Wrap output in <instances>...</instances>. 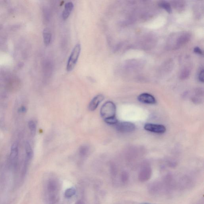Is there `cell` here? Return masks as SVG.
Wrapping results in <instances>:
<instances>
[{
    "label": "cell",
    "instance_id": "5",
    "mask_svg": "<svg viewBox=\"0 0 204 204\" xmlns=\"http://www.w3.org/2000/svg\"><path fill=\"white\" fill-rule=\"evenodd\" d=\"M152 169L148 166H146L142 168L139 174L138 178L139 181L144 182L148 181L152 177Z\"/></svg>",
    "mask_w": 204,
    "mask_h": 204
},
{
    "label": "cell",
    "instance_id": "21",
    "mask_svg": "<svg viewBox=\"0 0 204 204\" xmlns=\"http://www.w3.org/2000/svg\"><path fill=\"white\" fill-rule=\"evenodd\" d=\"M198 79L200 82H204V70L203 69H202L200 71V73L198 75Z\"/></svg>",
    "mask_w": 204,
    "mask_h": 204
},
{
    "label": "cell",
    "instance_id": "15",
    "mask_svg": "<svg viewBox=\"0 0 204 204\" xmlns=\"http://www.w3.org/2000/svg\"><path fill=\"white\" fill-rule=\"evenodd\" d=\"M25 150L28 158L31 159L33 156V151L31 146L28 142H26L25 144Z\"/></svg>",
    "mask_w": 204,
    "mask_h": 204
},
{
    "label": "cell",
    "instance_id": "10",
    "mask_svg": "<svg viewBox=\"0 0 204 204\" xmlns=\"http://www.w3.org/2000/svg\"><path fill=\"white\" fill-rule=\"evenodd\" d=\"M58 184L54 180L49 181L47 185V190L49 195L57 193L58 190Z\"/></svg>",
    "mask_w": 204,
    "mask_h": 204
},
{
    "label": "cell",
    "instance_id": "11",
    "mask_svg": "<svg viewBox=\"0 0 204 204\" xmlns=\"http://www.w3.org/2000/svg\"><path fill=\"white\" fill-rule=\"evenodd\" d=\"M43 35L44 43L46 46H49L52 40V35L50 30L48 28H45L43 31Z\"/></svg>",
    "mask_w": 204,
    "mask_h": 204
},
{
    "label": "cell",
    "instance_id": "4",
    "mask_svg": "<svg viewBox=\"0 0 204 204\" xmlns=\"http://www.w3.org/2000/svg\"><path fill=\"white\" fill-rule=\"evenodd\" d=\"M144 128L146 131L157 134H163L165 133L166 130V128L164 125L151 123L145 124Z\"/></svg>",
    "mask_w": 204,
    "mask_h": 204
},
{
    "label": "cell",
    "instance_id": "3",
    "mask_svg": "<svg viewBox=\"0 0 204 204\" xmlns=\"http://www.w3.org/2000/svg\"><path fill=\"white\" fill-rule=\"evenodd\" d=\"M116 128L121 132H131L135 130V125L131 122H118L115 124Z\"/></svg>",
    "mask_w": 204,
    "mask_h": 204
},
{
    "label": "cell",
    "instance_id": "24",
    "mask_svg": "<svg viewBox=\"0 0 204 204\" xmlns=\"http://www.w3.org/2000/svg\"><path fill=\"white\" fill-rule=\"evenodd\" d=\"M26 107L24 106L22 107L19 109L20 112H23V113L26 112Z\"/></svg>",
    "mask_w": 204,
    "mask_h": 204
},
{
    "label": "cell",
    "instance_id": "6",
    "mask_svg": "<svg viewBox=\"0 0 204 204\" xmlns=\"http://www.w3.org/2000/svg\"><path fill=\"white\" fill-rule=\"evenodd\" d=\"M138 99L140 102L148 104H154L156 103V100L154 96L150 94L144 93L139 95Z\"/></svg>",
    "mask_w": 204,
    "mask_h": 204
},
{
    "label": "cell",
    "instance_id": "16",
    "mask_svg": "<svg viewBox=\"0 0 204 204\" xmlns=\"http://www.w3.org/2000/svg\"><path fill=\"white\" fill-rule=\"evenodd\" d=\"M76 193V189L73 187L68 188L65 192V196L67 198H70L74 196Z\"/></svg>",
    "mask_w": 204,
    "mask_h": 204
},
{
    "label": "cell",
    "instance_id": "25",
    "mask_svg": "<svg viewBox=\"0 0 204 204\" xmlns=\"http://www.w3.org/2000/svg\"><path fill=\"white\" fill-rule=\"evenodd\" d=\"M75 204H85V203L82 201V200H78Z\"/></svg>",
    "mask_w": 204,
    "mask_h": 204
},
{
    "label": "cell",
    "instance_id": "23",
    "mask_svg": "<svg viewBox=\"0 0 204 204\" xmlns=\"http://www.w3.org/2000/svg\"><path fill=\"white\" fill-rule=\"evenodd\" d=\"M111 173L112 176H115L117 174V170L116 169L114 166H112L111 167Z\"/></svg>",
    "mask_w": 204,
    "mask_h": 204
},
{
    "label": "cell",
    "instance_id": "19",
    "mask_svg": "<svg viewBox=\"0 0 204 204\" xmlns=\"http://www.w3.org/2000/svg\"><path fill=\"white\" fill-rule=\"evenodd\" d=\"M129 178V175L127 172L124 171L121 173V181L123 184H125L127 183L128 181Z\"/></svg>",
    "mask_w": 204,
    "mask_h": 204
},
{
    "label": "cell",
    "instance_id": "8",
    "mask_svg": "<svg viewBox=\"0 0 204 204\" xmlns=\"http://www.w3.org/2000/svg\"><path fill=\"white\" fill-rule=\"evenodd\" d=\"M73 8L74 4L72 2H68L66 3L62 12V18L64 20H66L69 18Z\"/></svg>",
    "mask_w": 204,
    "mask_h": 204
},
{
    "label": "cell",
    "instance_id": "1",
    "mask_svg": "<svg viewBox=\"0 0 204 204\" xmlns=\"http://www.w3.org/2000/svg\"><path fill=\"white\" fill-rule=\"evenodd\" d=\"M81 49V45L79 43L74 47L67 63L66 69L68 72H70L74 69L80 56Z\"/></svg>",
    "mask_w": 204,
    "mask_h": 204
},
{
    "label": "cell",
    "instance_id": "20",
    "mask_svg": "<svg viewBox=\"0 0 204 204\" xmlns=\"http://www.w3.org/2000/svg\"><path fill=\"white\" fill-rule=\"evenodd\" d=\"M104 121L107 124H111V125H115L118 122V120L117 119L116 116L106 119L104 120Z\"/></svg>",
    "mask_w": 204,
    "mask_h": 204
},
{
    "label": "cell",
    "instance_id": "9",
    "mask_svg": "<svg viewBox=\"0 0 204 204\" xmlns=\"http://www.w3.org/2000/svg\"><path fill=\"white\" fill-rule=\"evenodd\" d=\"M163 189V184L160 182H155L151 184L149 187V191L152 194L159 193Z\"/></svg>",
    "mask_w": 204,
    "mask_h": 204
},
{
    "label": "cell",
    "instance_id": "7",
    "mask_svg": "<svg viewBox=\"0 0 204 204\" xmlns=\"http://www.w3.org/2000/svg\"><path fill=\"white\" fill-rule=\"evenodd\" d=\"M104 96L103 95L99 94L96 96L89 103V111H93L96 109L100 103L103 101Z\"/></svg>",
    "mask_w": 204,
    "mask_h": 204
},
{
    "label": "cell",
    "instance_id": "2",
    "mask_svg": "<svg viewBox=\"0 0 204 204\" xmlns=\"http://www.w3.org/2000/svg\"><path fill=\"white\" fill-rule=\"evenodd\" d=\"M116 107L112 101L105 102L101 109L100 114L104 120L116 116Z\"/></svg>",
    "mask_w": 204,
    "mask_h": 204
},
{
    "label": "cell",
    "instance_id": "12",
    "mask_svg": "<svg viewBox=\"0 0 204 204\" xmlns=\"http://www.w3.org/2000/svg\"><path fill=\"white\" fill-rule=\"evenodd\" d=\"M159 6L160 7L164 9L167 13H172V8L169 3L165 1H161L159 3Z\"/></svg>",
    "mask_w": 204,
    "mask_h": 204
},
{
    "label": "cell",
    "instance_id": "18",
    "mask_svg": "<svg viewBox=\"0 0 204 204\" xmlns=\"http://www.w3.org/2000/svg\"><path fill=\"white\" fill-rule=\"evenodd\" d=\"M79 153L81 156H86L89 152V148L87 145H82L79 148Z\"/></svg>",
    "mask_w": 204,
    "mask_h": 204
},
{
    "label": "cell",
    "instance_id": "26",
    "mask_svg": "<svg viewBox=\"0 0 204 204\" xmlns=\"http://www.w3.org/2000/svg\"><path fill=\"white\" fill-rule=\"evenodd\" d=\"M140 204H152V203H141Z\"/></svg>",
    "mask_w": 204,
    "mask_h": 204
},
{
    "label": "cell",
    "instance_id": "17",
    "mask_svg": "<svg viewBox=\"0 0 204 204\" xmlns=\"http://www.w3.org/2000/svg\"><path fill=\"white\" fill-rule=\"evenodd\" d=\"M28 126L30 130L32 136H34L36 134V126L35 122L33 121H30L28 122Z\"/></svg>",
    "mask_w": 204,
    "mask_h": 204
},
{
    "label": "cell",
    "instance_id": "14",
    "mask_svg": "<svg viewBox=\"0 0 204 204\" xmlns=\"http://www.w3.org/2000/svg\"><path fill=\"white\" fill-rule=\"evenodd\" d=\"M59 200V196L57 193L50 194L48 197V202L49 204H55Z\"/></svg>",
    "mask_w": 204,
    "mask_h": 204
},
{
    "label": "cell",
    "instance_id": "22",
    "mask_svg": "<svg viewBox=\"0 0 204 204\" xmlns=\"http://www.w3.org/2000/svg\"><path fill=\"white\" fill-rule=\"evenodd\" d=\"M194 52L196 53L197 54L200 55H202L203 54L202 51L198 47H197L194 48Z\"/></svg>",
    "mask_w": 204,
    "mask_h": 204
},
{
    "label": "cell",
    "instance_id": "13",
    "mask_svg": "<svg viewBox=\"0 0 204 204\" xmlns=\"http://www.w3.org/2000/svg\"><path fill=\"white\" fill-rule=\"evenodd\" d=\"M18 147L16 144L12 145L11 148V157L12 160L15 159L18 155Z\"/></svg>",
    "mask_w": 204,
    "mask_h": 204
}]
</instances>
